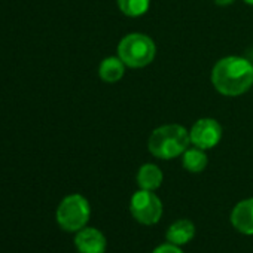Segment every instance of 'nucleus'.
Returning <instances> with one entry per match:
<instances>
[{"instance_id":"7","label":"nucleus","mask_w":253,"mask_h":253,"mask_svg":"<svg viewBox=\"0 0 253 253\" xmlns=\"http://www.w3.org/2000/svg\"><path fill=\"white\" fill-rule=\"evenodd\" d=\"M73 243L79 253H106L107 249L106 235L92 226H85L75 232Z\"/></svg>"},{"instance_id":"8","label":"nucleus","mask_w":253,"mask_h":253,"mask_svg":"<svg viewBox=\"0 0 253 253\" xmlns=\"http://www.w3.org/2000/svg\"><path fill=\"white\" fill-rule=\"evenodd\" d=\"M231 223L243 235H253V197L238 201L231 210Z\"/></svg>"},{"instance_id":"12","label":"nucleus","mask_w":253,"mask_h":253,"mask_svg":"<svg viewBox=\"0 0 253 253\" xmlns=\"http://www.w3.org/2000/svg\"><path fill=\"white\" fill-rule=\"evenodd\" d=\"M182 166L188 173L198 174L204 171L209 166V157L204 149H200L197 146H189L183 154H182Z\"/></svg>"},{"instance_id":"14","label":"nucleus","mask_w":253,"mask_h":253,"mask_svg":"<svg viewBox=\"0 0 253 253\" xmlns=\"http://www.w3.org/2000/svg\"><path fill=\"white\" fill-rule=\"evenodd\" d=\"M151 253H185V252L182 250L180 246H176V244L167 241V243H163V244L157 246Z\"/></svg>"},{"instance_id":"1","label":"nucleus","mask_w":253,"mask_h":253,"mask_svg":"<svg viewBox=\"0 0 253 253\" xmlns=\"http://www.w3.org/2000/svg\"><path fill=\"white\" fill-rule=\"evenodd\" d=\"M213 88L223 97H240L253 86V64L240 55H226L211 69Z\"/></svg>"},{"instance_id":"4","label":"nucleus","mask_w":253,"mask_h":253,"mask_svg":"<svg viewBox=\"0 0 253 253\" xmlns=\"http://www.w3.org/2000/svg\"><path fill=\"white\" fill-rule=\"evenodd\" d=\"M91 217V206L81 194H70L61 200L57 207L55 219L66 232H78L85 228Z\"/></svg>"},{"instance_id":"13","label":"nucleus","mask_w":253,"mask_h":253,"mask_svg":"<svg viewBox=\"0 0 253 253\" xmlns=\"http://www.w3.org/2000/svg\"><path fill=\"white\" fill-rule=\"evenodd\" d=\"M116 6L128 18H139L148 14L151 8V0H116Z\"/></svg>"},{"instance_id":"5","label":"nucleus","mask_w":253,"mask_h":253,"mask_svg":"<svg viewBox=\"0 0 253 253\" xmlns=\"http://www.w3.org/2000/svg\"><path fill=\"white\" fill-rule=\"evenodd\" d=\"M130 213L140 225L152 226L161 220L164 206L155 191L139 189L130 198Z\"/></svg>"},{"instance_id":"15","label":"nucleus","mask_w":253,"mask_h":253,"mask_svg":"<svg viewBox=\"0 0 253 253\" xmlns=\"http://www.w3.org/2000/svg\"><path fill=\"white\" fill-rule=\"evenodd\" d=\"M213 2L217 5V6H231L235 0H213Z\"/></svg>"},{"instance_id":"3","label":"nucleus","mask_w":253,"mask_h":253,"mask_svg":"<svg viewBox=\"0 0 253 253\" xmlns=\"http://www.w3.org/2000/svg\"><path fill=\"white\" fill-rule=\"evenodd\" d=\"M116 55L128 69H143L154 63L157 43L145 33L133 32L125 35L116 46Z\"/></svg>"},{"instance_id":"9","label":"nucleus","mask_w":253,"mask_h":253,"mask_svg":"<svg viewBox=\"0 0 253 253\" xmlns=\"http://www.w3.org/2000/svg\"><path fill=\"white\" fill-rule=\"evenodd\" d=\"M163 180H164V173L154 163H145L143 166L139 167L136 174V182L139 189L157 191L163 185Z\"/></svg>"},{"instance_id":"16","label":"nucleus","mask_w":253,"mask_h":253,"mask_svg":"<svg viewBox=\"0 0 253 253\" xmlns=\"http://www.w3.org/2000/svg\"><path fill=\"white\" fill-rule=\"evenodd\" d=\"M243 2L249 6H253V0H243Z\"/></svg>"},{"instance_id":"2","label":"nucleus","mask_w":253,"mask_h":253,"mask_svg":"<svg viewBox=\"0 0 253 253\" xmlns=\"http://www.w3.org/2000/svg\"><path fill=\"white\" fill-rule=\"evenodd\" d=\"M191 146L189 130L180 124H164L151 133L148 151L158 160H176Z\"/></svg>"},{"instance_id":"11","label":"nucleus","mask_w":253,"mask_h":253,"mask_svg":"<svg viewBox=\"0 0 253 253\" xmlns=\"http://www.w3.org/2000/svg\"><path fill=\"white\" fill-rule=\"evenodd\" d=\"M126 66L118 55L106 57L98 64V76L106 84H116L125 75Z\"/></svg>"},{"instance_id":"10","label":"nucleus","mask_w":253,"mask_h":253,"mask_svg":"<svg viewBox=\"0 0 253 253\" xmlns=\"http://www.w3.org/2000/svg\"><path fill=\"white\" fill-rule=\"evenodd\" d=\"M195 237V225L189 219H177L174 220L166 232V238L169 243L176 246H185Z\"/></svg>"},{"instance_id":"6","label":"nucleus","mask_w":253,"mask_h":253,"mask_svg":"<svg viewBox=\"0 0 253 253\" xmlns=\"http://www.w3.org/2000/svg\"><path fill=\"white\" fill-rule=\"evenodd\" d=\"M223 136V128L214 118H200L189 128L191 145L200 149L209 151L216 148Z\"/></svg>"}]
</instances>
